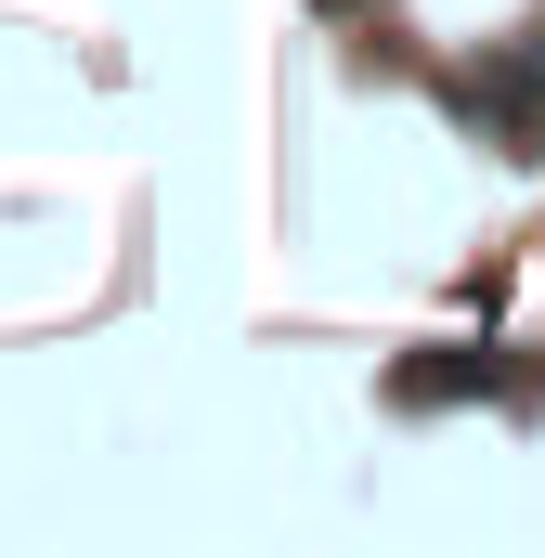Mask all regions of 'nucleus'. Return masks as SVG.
Returning <instances> with one entry per match:
<instances>
[{"label":"nucleus","mask_w":545,"mask_h":558,"mask_svg":"<svg viewBox=\"0 0 545 558\" xmlns=\"http://www.w3.org/2000/svg\"><path fill=\"white\" fill-rule=\"evenodd\" d=\"M468 118L507 143V156H545V26H533V39H507V52L468 78Z\"/></svg>","instance_id":"obj_1"}]
</instances>
